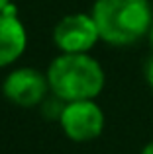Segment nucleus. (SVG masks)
Masks as SVG:
<instances>
[{"label":"nucleus","mask_w":153,"mask_h":154,"mask_svg":"<svg viewBox=\"0 0 153 154\" xmlns=\"http://www.w3.org/2000/svg\"><path fill=\"white\" fill-rule=\"evenodd\" d=\"M151 43H153V26H151Z\"/></svg>","instance_id":"9b49d317"},{"label":"nucleus","mask_w":153,"mask_h":154,"mask_svg":"<svg viewBox=\"0 0 153 154\" xmlns=\"http://www.w3.org/2000/svg\"><path fill=\"white\" fill-rule=\"evenodd\" d=\"M145 78L149 82V86L153 88V57L147 60V66H145Z\"/></svg>","instance_id":"6e6552de"},{"label":"nucleus","mask_w":153,"mask_h":154,"mask_svg":"<svg viewBox=\"0 0 153 154\" xmlns=\"http://www.w3.org/2000/svg\"><path fill=\"white\" fill-rule=\"evenodd\" d=\"M8 6H10V0H0V14H4L8 10Z\"/></svg>","instance_id":"1a4fd4ad"},{"label":"nucleus","mask_w":153,"mask_h":154,"mask_svg":"<svg viewBox=\"0 0 153 154\" xmlns=\"http://www.w3.org/2000/svg\"><path fill=\"white\" fill-rule=\"evenodd\" d=\"M92 18L100 39L110 45H132L151 29L147 0H96Z\"/></svg>","instance_id":"f257e3e1"},{"label":"nucleus","mask_w":153,"mask_h":154,"mask_svg":"<svg viewBox=\"0 0 153 154\" xmlns=\"http://www.w3.org/2000/svg\"><path fill=\"white\" fill-rule=\"evenodd\" d=\"M47 78H43L37 70L34 68H20L14 70L12 74H8V78L4 80V96L10 102L22 107H31V105L39 103L43 100L47 92Z\"/></svg>","instance_id":"39448f33"},{"label":"nucleus","mask_w":153,"mask_h":154,"mask_svg":"<svg viewBox=\"0 0 153 154\" xmlns=\"http://www.w3.org/2000/svg\"><path fill=\"white\" fill-rule=\"evenodd\" d=\"M47 82L57 98L63 102L92 100L104 86L102 66L84 53H65L51 63Z\"/></svg>","instance_id":"f03ea898"},{"label":"nucleus","mask_w":153,"mask_h":154,"mask_svg":"<svg viewBox=\"0 0 153 154\" xmlns=\"http://www.w3.org/2000/svg\"><path fill=\"white\" fill-rule=\"evenodd\" d=\"M59 121H61L65 135L76 143H86V140L96 139L104 129V115L92 100L69 102Z\"/></svg>","instance_id":"7ed1b4c3"},{"label":"nucleus","mask_w":153,"mask_h":154,"mask_svg":"<svg viewBox=\"0 0 153 154\" xmlns=\"http://www.w3.org/2000/svg\"><path fill=\"white\" fill-rule=\"evenodd\" d=\"M100 37L94 18L86 14H73L55 26L53 39L65 53H86Z\"/></svg>","instance_id":"20e7f679"},{"label":"nucleus","mask_w":153,"mask_h":154,"mask_svg":"<svg viewBox=\"0 0 153 154\" xmlns=\"http://www.w3.org/2000/svg\"><path fill=\"white\" fill-rule=\"evenodd\" d=\"M57 98V96H55ZM63 109H65V105H63V100L61 98H57V100H53V102H45V107H43V111H45V115L47 117H61V113H63Z\"/></svg>","instance_id":"0eeeda50"},{"label":"nucleus","mask_w":153,"mask_h":154,"mask_svg":"<svg viewBox=\"0 0 153 154\" xmlns=\"http://www.w3.org/2000/svg\"><path fill=\"white\" fill-rule=\"evenodd\" d=\"M26 29L16 14H0V66L14 63L26 49Z\"/></svg>","instance_id":"423d86ee"},{"label":"nucleus","mask_w":153,"mask_h":154,"mask_svg":"<svg viewBox=\"0 0 153 154\" xmlns=\"http://www.w3.org/2000/svg\"><path fill=\"white\" fill-rule=\"evenodd\" d=\"M142 154H153V140H151L149 144H147L145 148H143V152H142Z\"/></svg>","instance_id":"9d476101"}]
</instances>
